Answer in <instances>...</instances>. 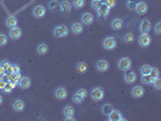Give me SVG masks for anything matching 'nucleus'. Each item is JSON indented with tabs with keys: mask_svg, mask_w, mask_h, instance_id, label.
<instances>
[{
	"mask_svg": "<svg viewBox=\"0 0 161 121\" xmlns=\"http://www.w3.org/2000/svg\"><path fill=\"white\" fill-rule=\"evenodd\" d=\"M148 4L145 3V2H140V0H139V2L136 4V8H134V11H136V14L137 15H145L147 12H148Z\"/></svg>",
	"mask_w": 161,
	"mask_h": 121,
	"instance_id": "nucleus-6",
	"label": "nucleus"
},
{
	"mask_svg": "<svg viewBox=\"0 0 161 121\" xmlns=\"http://www.w3.org/2000/svg\"><path fill=\"white\" fill-rule=\"evenodd\" d=\"M109 12H110V9L106 5V4H102L98 9H97V14H98V16L99 17H107L108 15H109Z\"/></svg>",
	"mask_w": 161,
	"mask_h": 121,
	"instance_id": "nucleus-20",
	"label": "nucleus"
},
{
	"mask_svg": "<svg viewBox=\"0 0 161 121\" xmlns=\"http://www.w3.org/2000/svg\"><path fill=\"white\" fill-rule=\"evenodd\" d=\"M75 68H76V70L79 73H85V72H87V64L85 62H79Z\"/></svg>",
	"mask_w": 161,
	"mask_h": 121,
	"instance_id": "nucleus-28",
	"label": "nucleus"
},
{
	"mask_svg": "<svg viewBox=\"0 0 161 121\" xmlns=\"http://www.w3.org/2000/svg\"><path fill=\"white\" fill-rule=\"evenodd\" d=\"M124 80H125V82L126 84H133V82H136V80H137V75H136V73L134 72H126V74L124 75Z\"/></svg>",
	"mask_w": 161,
	"mask_h": 121,
	"instance_id": "nucleus-18",
	"label": "nucleus"
},
{
	"mask_svg": "<svg viewBox=\"0 0 161 121\" xmlns=\"http://www.w3.org/2000/svg\"><path fill=\"white\" fill-rule=\"evenodd\" d=\"M95 22V17L90 12H85L81 15V23L85 24V26H91L92 23Z\"/></svg>",
	"mask_w": 161,
	"mask_h": 121,
	"instance_id": "nucleus-12",
	"label": "nucleus"
},
{
	"mask_svg": "<svg viewBox=\"0 0 161 121\" xmlns=\"http://www.w3.org/2000/svg\"><path fill=\"white\" fill-rule=\"evenodd\" d=\"M131 93H132V96L134 98H140V97L144 96V88L142 86H139V85H136V86H133Z\"/></svg>",
	"mask_w": 161,
	"mask_h": 121,
	"instance_id": "nucleus-19",
	"label": "nucleus"
},
{
	"mask_svg": "<svg viewBox=\"0 0 161 121\" xmlns=\"http://www.w3.org/2000/svg\"><path fill=\"white\" fill-rule=\"evenodd\" d=\"M75 9H81L85 6V0H73V4H71Z\"/></svg>",
	"mask_w": 161,
	"mask_h": 121,
	"instance_id": "nucleus-34",
	"label": "nucleus"
},
{
	"mask_svg": "<svg viewBox=\"0 0 161 121\" xmlns=\"http://www.w3.org/2000/svg\"><path fill=\"white\" fill-rule=\"evenodd\" d=\"M36 52H38L39 55H41V56L46 55V53L49 52V46H47V44H45V43L39 44V45L36 46Z\"/></svg>",
	"mask_w": 161,
	"mask_h": 121,
	"instance_id": "nucleus-23",
	"label": "nucleus"
},
{
	"mask_svg": "<svg viewBox=\"0 0 161 121\" xmlns=\"http://www.w3.org/2000/svg\"><path fill=\"white\" fill-rule=\"evenodd\" d=\"M8 44V37L3 33H0V46H5Z\"/></svg>",
	"mask_w": 161,
	"mask_h": 121,
	"instance_id": "nucleus-39",
	"label": "nucleus"
},
{
	"mask_svg": "<svg viewBox=\"0 0 161 121\" xmlns=\"http://www.w3.org/2000/svg\"><path fill=\"white\" fill-rule=\"evenodd\" d=\"M153 85L155 86V88H156V90H161V80H160V78H156V79H154V81H153Z\"/></svg>",
	"mask_w": 161,
	"mask_h": 121,
	"instance_id": "nucleus-43",
	"label": "nucleus"
},
{
	"mask_svg": "<svg viewBox=\"0 0 161 121\" xmlns=\"http://www.w3.org/2000/svg\"><path fill=\"white\" fill-rule=\"evenodd\" d=\"M132 67V61L128 58V57H124V58H120L119 62H118V68L122 72H127L130 70Z\"/></svg>",
	"mask_w": 161,
	"mask_h": 121,
	"instance_id": "nucleus-3",
	"label": "nucleus"
},
{
	"mask_svg": "<svg viewBox=\"0 0 161 121\" xmlns=\"http://www.w3.org/2000/svg\"><path fill=\"white\" fill-rule=\"evenodd\" d=\"M103 97H104V91H103V88H101V87H93V88L91 90V98H92V100L99 102V100L103 99Z\"/></svg>",
	"mask_w": 161,
	"mask_h": 121,
	"instance_id": "nucleus-4",
	"label": "nucleus"
},
{
	"mask_svg": "<svg viewBox=\"0 0 161 121\" xmlns=\"http://www.w3.org/2000/svg\"><path fill=\"white\" fill-rule=\"evenodd\" d=\"M21 88H23V90H28L30 86H32V80L28 78V76H22L21 79H20V81H18V84H17Z\"/></svg>",
	"mask_w": 161,
	"mask_h": 121,
	"instance_id": "nucleus-15",
	"label": "nucleus"
},
{
	"mask_svg": "<svg viewBox=\"0 0 161 121\" xmlns=\"http://www.w3.org/2000/svg\"><path fill=\"white\" fill-rule=\"evenodd\" d=\"M108 120H109V121H124V120H126V119L124 117V115L121 114L120 110L113 109L112 113L108 115Z\"/></svg>",
	"mask_w": 161,
	"mask_h": 121,
	"instance_id": "nucleus-9",
	"label": "nucleus"
},
{
	"mask_svg": "<svg viewBox=\"0 0 161 121\" xmlns=\"http://www.w3.org/2000/svg\"><path fill=\"white\" fill-rule=\"evenodd\" d=\"M9 76H10V81L14 82V84H16V85L18 84L20 79L22 78V76H21V73H17V74H16V73H11V74H9Z\"/></svg>",
	"mask_w": 161,
	"mask_h": 121,
	"instance_id": "nucleus-30",
	"label": "nucleus"
},
{
	"mask_svg": "<svg viewBox=\"0 0 161 121\" xmlns=\"http://www.w3.org/2000/svg\"><path fill=\"white\" fill-rule=\"evenodd\" d=\"M16 87V84H14V82H11V81H9V82H6V85H5V87H4V92H6V93H11L12 91H14V88Z\"/></svg>",
	"mask_w": 161,
	"mask_h": 121,
	"instance_id": "nucleus-32",
	"label": "nucleus"
},
{
	"mask_svg": "<svg viewBox=\"0 0 161 121\" xmlns=\"http://www.w3.org/2000/svg\"><path fill=\"white\" fill-rule=\"evenodd\" d=\"M65 120H68V121H74L75 117H74V116H65Z\"/></svg>",
	"mask_w": 161,
	"mask_h": 121,
	"instance_id": "nucleus-48",
	"label": "nucleus"
},
{
	"mask_svg": "<svg viewBox=\"0 0 161 121\" xmlns=\"http://www.w3.org/2000/svg\"><path fill=\"white\" fill-rule=\"evenodd\" d=\"M55 96H56L57 99H61V100L62 99H65L68 97V91L64 87H57L55 90Z\"/></svg>",
	"mask_w": 161,
	"mask_h": 121,
	"instance_id": "nucleus-16",
	"label": "nucleus"
},
{
	"mask_svg": "<svg viewBox=\"0 0 161 121\" xmlns=\"http://www.w3.org/2000/svg\"><path fill=\"white\" fill-rule=\"evenodd\" d=\"M150 75H151L154 79H156V78H160V70H159L157 68H153V67H151Z\"/></svg>",
	"mask_w": 161,
	"mask_h": 121,
	"instance_id": "nucleus-38",
	"label": "nucleus"
},
{
	"mask_svg": "<svg viewBox=\"0 0 161 121\" xmlns=\"http://www.w3.org/2000/svg\"><path fill=\"white\" fill-rule=\"evenodd\" d=\"M5 24H6V27L8 28H15V27H17V24H18V20L15 17V16H9L8 18H6V21H5Z\"/></svg>",
	"mask_w": 161,
	"mask_h": 121,
	"instance_id": "nucleus-21",
	"label": "nucleus"
},
{
	"mask_svg": "<svg viewBox=\"0 0 161 121\" xmlns=\"http://www.w3.org/2000/svg\"><path fill=\"white\" fill-rule=\"evenodd\" d=\"M109 62L107 61V59H98L97 62H96V68H97V70L98 72H101V73H104V72H107L108 69H109Z\"/></svg>",
	"mask_w": 161,
	"mask_h": 121,
	"instance_id": "nucleus-11",
	"label": "nucleus"
},
{
	"mask_svg": "<svg viewBox=\"0 0 161 121\" xmlns=\"http://www.w3.org/2000/svg\"><path fill=\"white\" fill-rule=\"evenodd\" d=\"M76 93H79L80 96L84 97V98H86V97H87V94H89L87 90H85V88H79V90L76 91Z\"/></svg>",
	"mask_w": 161,
	"mask_h": 121,
	"instance_id": "nucleus-44",
	"label": "nucleus"
},
{
	"mask_svg": "<svg viewBox=\"0 0 161 121\" xmlns=\"http://www.w3.org/2000/svg\"><path fill=\"white\" fill-rule=\"evenodd\" d=\"M63 114H64V117H65V116H74L75 110H74L73 107L67 105V107H64V109H63Z\"/></svg>",
	"mask_w": 161,
	"mask_h": 121,
	"instance_id": "nucleus-27",
	"label": "nucleus"
},
{
	"mask_svg": "<svg viewBox=\"0 0 161 121\" xmlns=\"http://www.w3.org/2000/svg\"><path fill=\"white\" fill-rule=\"evenodd\" d=\"M71 9H73V5H71V3L68 2V0H63V2L59 3V11L63 15H69L71 12Z\"/></svg>",
	"mask_w": 161,
	"mask_h": 121,
	"instance_id": "nucleus-7",
	"label": "nucleus"
},
{
	"mask_svg": "<svg viewBox=\"0 0 161 121\" xmlns=\"http://www.w3.org/2000/svg\"><path fill=\"white\" fill-rule=\"evenodd\" d=\"M22 29L18 28V27H15V28H11L10 32H9V37L12 39V40H18L21 37H22Z\"/></svg>",
	"mask_w": 161,
	"mask_h": 121,
	"instance_id": "nucleus-14",
	"label": "nucleus"
},
{
	"mask_svg": "<svg viewBox=\"0 0 161 121\" xmlns=\"http://www.w3.org/2000/svg\"><path fill=\"white\" fill-rule=\"evenodd\" d=\"M154 32H155V34H157V35L161 34V22H160V21L156 22V24L154 26Z\"/></svg>",
	"mask_w": 161,
	"mask_h": 121,
	"instance_id": "nucleus-42",
	"label": "nucleus"
},
{
	"mask_svg": "<svg viewBox=\"0 0 161 121\" xmlns=\"http://www.w3.org/2000/svg\"><path fill=\"white\" fill-rule=\"evenodd\" d=\"M70 32L73 34H75V35H80L84 32V24L81 22H74L70 26Z\"/></svg>",
	"mask_w": 161,
	"mask_h": 121,
	"instance_id": "nucleus-10",
	"label": "nucleus"
},
{
	"mask_svg": "<svg viewBox=\"0 0 161 121\" xmlns=\"http://www.w3.org/2000/svg\"><path fill=\"white\" fill-rule=\"evenodd\" d=\"M0 65H2V67L6 70L8 74H11V63H10L9 61H6V59L2 61V62H0Z\"/></svg>",
	"mask_w": 161,
	"mask_h": 121,
	"instance_id": "nucleus-31",
	"label": "nucleus"
},
{
	"mask_svg": "<svg viewBox=\"0 0 161 121\" xmlns=\"http://www.w3.org/2000/svg\"><path fill=\"white\" fill-rule=\"evenodd\" d=\"M150 29H151V23L149 22V20H147V18L142 20L139 23V32L140 33H149Z\"/></svg>",
	"mask_w": 161,
	"mask_h": 121,
	"instance_id": "nucleus-13",
	"label": "nucleus"
},
{
	"mask_svg": "<svg viewBox=\"0 0 161 121\" xmlns=\"http://www.w3.org/2000/svg\"><path fill=\"white\" fill-rule=\"evenodd\" d=\"M3 100H4L3 99V96H0V104H3Z\"/></svg>",
	"mask_w": 161,
	"mask_h": 121,
	"instance_id": "nucleus-49",
	"label": "nucleus"
},
{
	"mask_svg": "<svg viewBox=\"0 0 161 121\" xmlns=\"http://www.w3.org/2000/svg\"><path fill=\"white\" fill-rule=\"evenodd\" d=\"M32 14L35 18H43L46 15V8L44 5H36L35 8H33Z\"/></svg>",
	"mask_w": 161,
	"mask_h": 121,
	"instance_id": "nucleus-8",
	"label": "nucleus"
},
{
	"mask_svg": "<svg viewBox=\"0 0 161 121\" xmlns=\"http://www.w3.org/2000/svg\"><path fill=\"white\" fill-rule=\"evenodd\" d=\"M47 8L51 12H57L59 11V2L58 0H50L47 3Z\"/></svg>",
	"mask_w": 161,
	"mask_h": 121,
	"instance_id": "nucleus-22",
	"label": "nucleus"
},
{
	"mask_svg": "<svg viewBox=\"0 0 161 121\" xmlns=\"http://www.w3.org/2000/svg\"><path fill=\"white\" fill-rule=\"evenodd\" d=\"M24 108H26V103H24L22 99H16V100H14V103H12V109H14L15 111L21 113V111L24 110Z\"/></svg>",
	"mask_w": 161,
	"mask_h": 121,
	"instance_id": "nucleus-17",
	"label": "nucleus"
},
{
	"mask_svg": "<svg viewBox=\"0 0 161 121\" xmlns=\"http://www.w3.org/2000/svg\"><path fill=\"white\" fill-rule=\"evenodd\" d=\"M84 97H81V96H80L79 93H75L74 96H73V102L74 103H76V104H81L83 102H84Z\"/></svg>",
	"mask_w": 161,
	"mask_h": 121,
	"instance_id": "nucleus-35",
	"label": "nucleus"
},
{
	"mask_svg": "<svg viewBox=\"0 0 161 121\" xmlns=\"http://www.w3.org/2000/svg\"><path fill=\"white\" fill-rule=\"evenodd\" d=\"M150 70H151V65H149V64H143V65L140 67V74H142V75H148V74H150Z\"/></svg>",
	"mask_w": 161,
	"mask_h": 121,
	"instance_id": "nucleus-33",
	"label": "nucleus"
},
{
	"mask_svg": "<svg viewBox=\"0 0 161 121\" xmlns=\"http://www.w3.org/2000/svg\"><path fill=\"white\" fill-rule=\"evenodd\" d=\"M102 4H103L102 0H91V6H92V9L96 10V11H97V9H98Z\"/></svg>",
	"mask_w": 161,
	"mask_h": 121,
	"instance_id": "nucleus-37",
	"label": "nucleus"
},
{
	"mask_svg": "<svg viewBox=\"0 0 161 121\" xmlns=\"http://www.w3.org/2000/svg\"><path fill=\"white\" fill-rule=\"evenodd\" d=\"M139 2V0H126V6L130 9V10H134L136 8V4Z\"/></svg>",
	"mask_w": 161,
	"mask_h": 121,
	"instance_id": "nucleus-36",
	"label": "nucleus"
},
{
	"mask_svg": "<svg viewBox=\"0 0 161 121\" xmlns=\"http://www.w3.org/2000/svg\"><path fill=\"white\" fill-rule=\"evenodd\" d=\"M0 79H3L5 82H9V81H10V76H9V74H8V73H6V74H4V75H3L2 78H0Z\"/></svg>",
	"mask_w": 161,
	"mask_h": 121,
	"instance_id": "nucleus-45",
	"label": "nucleus"
},
{
	"mask_svg": "<svg viewBox=\"0 0 161 121\" xmlns=\"http://www.w3.org/2000/svg\"><path fill=\"white\" fill-rule=\"evenodd\" d=\"M68 34H69V29H68V27H65L64 24H58V26H56L55 29H53V35H55L56 38H64V37H67Z\"/></svg>",
	"mask_w": 161,
	"mask_h": 121,
	"instance_id": "nucleus-2",
	"label": "nucleus"
},
{
	"mask_svg": "<svg viewBox=\"0 0 161 121\" xmlns=\"http://www.w3.org/2000/svg\"><path fill=\"white\" fill-rule=\"evenodd\" d=\"M4 74H6V70H5V69H4L2 65H0V78H2Z\"/></svg>",
	"mask_w": 161,
	"mask_h": 121,
	"instance_id": "nucleus-47",
	"label": "nucleus"
},
{
	"mask_svg": "<svg viewBox=\"0 0 161 121\" xmlns=\"http://www.w3.org/2000/svg\"><path fill=\"white\" fill-rule=\"evenodd\" d=\"M140 81H142V84H144V85H153L154 78H153L150 74H148V75H142Z\"/></svg>",
	"mask_w": 161,
	"mask_h": 121,
	"instance_id": "nucleus-25",
	"label": "nucleus"
},
{
	"mask_svg": "<svg viewBox=\"0 0 161 121\" xmlns=\"http://www.w3.org/2000/svg\"><path fill=\"white\" fill-rule=\"evenodd\" d=\"M11 73H21V67L16 63H11Z\"/></svg>",
	"mask_w": 161,
	"mask_h": 121,
	"instance_id": "nucleus-40",
	"label": "nucleus"
},
{
	"mask_svg": "<svg viewBox=\"0 0 161 121\" xmlns=\"http://www.w3.org/2000/svg\"><path fill=\"white\" fill-rule=\"evenodd\" d=\"M116 46H118V41H116L115 37H107V38H104V40H103V49H106L108 51H112Z\"/></svg>",
	"mask_w": 161,
	"mask_h": 121,
	"instance_id": "nucleus-1",
	"label": "nucleus"
},
{
	"mask_svg": "<svg viewBox=\"0 0 161 121\" xmlns=\"http://www.w3.org/2000/svg\"><path fill=\"white\" fill-rule=\"evenodd\" d=\"M5 85H6V82L3 80V79H0V90H4V87H5Z\"/></svg>",
	"mask_w": 161,
	"mask_h": 121,
	"instance_id": "nucleus-46",
	"label": "nucleus"
},
{
	"mask_svg": "<svg viewBox=\"0 0 161 121\" xmlns=\"http://www.w3.org/2000/svg\"><path fill=\"white\" fill-rule=\"evenodd\" d=\"M109 9H113L116 6V0H106V3H104Z\"/></svg>",
	"mask_w": 161,
	"mask_h": 121,
	"instance_id": "nucleus-41",
	"label": "nucleus"
},
{
	"mask_svg": "<svg viewBox=\"0 0 161 121\" xmlns=\"http://www.w3.org/2000/svg\"><path fill=\"white\" fill-rule=\"evenodd\" d=\"M114 108H113V105L112 104H109V103H106V104H103L102 105V113L104 114V115H109L110 113H112V110H113Z\"/></svg>",
	"mask_w": 161,
	"mask_h": 121,
	"instance_id": "nucleus-26",
	"label": "nucleus"
},
{
	"mask_svg": "<svg viewBox=\"0 0 161 121\" xmlns=\"http://www.w3.org/2000/svg\"><path fill=\"white\" fill-rule=\"evenodd\" d=\"M151 43V38L148 33H140V35L138 37V44L142 47H148Z\"/></svg>",
	"mask_w": 161,
	"mask_h": 121,
	"instance_id": "nucleus-5",
	"label": "nucleus"
},
{
	"mask_svg": "<svg viewBox=\"0 0 161 121\" xmlns=\"http://www.w3.org/2000/svg\"><path fill=\"white\" fill-rule=\"evenodd\" d=\"M133 40H134V35H133L132 33H126V34L122 37V41H124L125 44H131V43H133Z\"/></svg>",
	"mask_w": 161,
	"mask_h": 121,
	"instance_id": "nucleus-29",
	"label": "nucleus"
},
{
	"mask_svg": "<svg viewBox=\"0 0 161 121\" xmlns=\"http://www.w3.org/2000/svg\"><path fill=\"white\" fill-rule=\"evenodd\" d=\"M110 26H112L113 29H115V30H120V29L122 28V26H124V22H122V20H120V18H114V20L112 21Z\"/></svg>",
	"mask_w": 161,
	"mask_h": 121,
	"instance_id": "nucleus-24",
	"label": "nucleus"
}]
</instances>
